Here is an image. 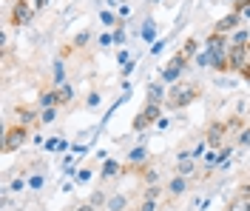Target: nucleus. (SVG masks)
Listing matches in <instances>:
<instances>
[{"label":"nucleus","instance_id":"1","mask_svg":"<svg viewBox=\"0 0 250 211\" xmlns=\"http://www.w3.org/2000/svg\"><path fill=\"white\" fill-rule=\"evenodd\" d=\"M202 94V89L196 83H182L176 80L168 86V97H165V112H179V109H188L190 103H196Z\"/></svg>","mask_w":250,"mask_h":211},{"label":"nucleus","instance_id":"2","mask_svg":"<svg viewBox=\"0 0 250 211\" xmlns=\"http://www.w3.org/2000/svg\"><path fill=\"white\" fill-rule=\"evenodd\" d=\"M29 140H31L29 126H23V123H9V126H6V134H3V154L20 151Z\"/></svg>","mask_w":250,"mask_h":211},{"label":"nucleus","instance_id":"3","mask_svg":"<svg viewBox=\"0 0 250 211\" xmlns=\"http://www.w3.org/2000/svg\"><path fill=\"white\" fill-rule=\"evenodd\" d=\"M190 63H193V60H190L185 51L179 49V51H176V54L171 57V60H168V63L162 66V71H159V80L168 83V86H171V83H176L179 77H182V71H185Z\"/></svg>","mask_w":250,"mask_h":211},{"label":"nucleus","instance_id":"4","mask_svg":"<svg viewBox=\"0 0 250 211\" xmlns=\"http://www.w3.org/2000/svg\"><path fill=\"white\" fill-rule=\"evenodd\" d=\"M162 109H165V106H156V103H145V106L140 109V114H137V117L131 120V131L142 134V131H148L151 126H156V120H159V117L165 114Z\"/></svg>","mask_w":250,"mask_h":211},{"label":"nucleus","instance_id":"5","mask_svg":"<svg viewBox=\"0 0 250 211\" xmlns=\"http://www.w3.org/2000/svg\"><path fill=\"white\" fill-rule=\"evenodd\" d=\"M34 15H37V6L31 0H15L12 3V12H9V26H15V29L29 26L31 20H34Z\"/></svg>","mask_w":250,"mask_h":211},{"label":"nucleus","instance_id":"6","mask_svg":"<svg viewBox=\"0 0 250 211\" xmlns=\"http://www.w3.org/2000/svg\"><path fill=\"white\" fill-rule=\"evenodd\" d=\"M225 137H230V126L228 120H210L208 129H205V140L210 148H222L225 146Z\"/></svg>","mask_w":250,"mask_h":211},{"label":"nucleus","instance_id":"7","mask_svg":"<svg viewBox=\"0 0 250 211\" xmlns=\"http://www.w3.org/2000/svg\"><path fill=\"white\" fill-rule=\"evenodd\" d=\"M125 165H128V171H142L145 165H151V151L148 146H134L128 151V157H125Z\"/></svg>","mask_w":250,"mask_h":211},{"label":"nucleus","instance_id":"8","mask_svg":"<svg viewBox=\"0 0 250 211\" xmlns=\"http://www.w3.org/2000/svg\"><path fill=\"white\" fill-rule=\"evenodd\" d=\"M128 174V165H123L120 160H103L100 165V180L103 183H108V180H120Z\"/></svg>","mask_w":250,"mask_h":211},{"label":"nucleus","instance_id":"9","mask_svg":"<svg viewBox=\"0 0 250 211\" xmlns=\"http://www.w3.org/2000/svg\"><path fill=\"white\" fill-rule=\"evenodd\" d=\"M242 23H245V17L239 15V12H233V9H230V15L219 17L216 23H213V32H219V34H230V32H236Z\"/></svg>","mask_w":250,"mask_h":211},{"label":"nucleus","instance_id":"10","mask_svg":"<svg viewBox=\"0 0 250 211\" xmlns=\"http://www.w3.org/2000/svg\"><path fill=\"white\" fill-rule=\"evenodd\" d=\"M199 171V160H193L190 157V151H182L179 154V160L173 165V174H182V177H193Z\"/></svg>","mask_w":250,"mask_h":211},{"label":"nucleus","instance_id":"11","mask_svg":"<svg viewBox=\"0 0 250 211\" xmlns=\"http://www.w3.org/2000/svg\"><path fill=\"white\" fill-rule=\"evenodd\" d=\"M228 60H230V71H242L245 66L250 63L248 46H233L230 43V51H228Z\"/></svg>","mask_w":250,"mask_h":211},{"label":"nucleus","instance_id":"12","mask_svg":"<svg viewBox=\"0 0 250 211\" xmlns=\"http://www.w3.org/2000/svg\"><path fill=\"white\" fill-rule=\"evenodd\" d=\"M168 83L156 80V83H148V89H145V103H156V106H165V97H168V89H165Z\"/></svg>","mask_w":250,"mask_h":211},{"label":"nucleus","instance_id":"13","mask_svg":"<svg viewBox=\"0 0 250 211\" xmlns=\"http://www.w3.org/2000/svg\"><path fill=\"white\" fill-rule=\"evenodd\" d=\"M17 120L15 123H23V126H40V109H34V106H17L15 109Z\"/></svg>","mask_w":250,"mask_h":211},{"label":"nucleus","instance_id":"14","mask_svg":"<svg viewBox=\"0 0 250 211\" xmlns=\"http://www.w3.org/2000/svg\"><path fill=\"white\" fill-rule=\"evenodd\" d=\"M190 188V177H182V174H173L168 183H165V191H168V197H182Z\"/></svg>","mask_w":250,"mask_h":211},{"label":"nucleus","instance_id":"15","mask_svg":"<svg viewBox=\"0 0 250 211\" xmlns=\"http://www.w3.org/2000/svg\"><path fill=\"white\" fill-rule=\"evenodd\" d=\"M131 206V197L117 191V194H108V203H105V211H128Z\"/></svg>","mask_w":250,"mask_h":211},{"label":"nucleus","instance_id":"16","mask_svg":"<svg viewBox=\"0 0 250 211\" xmlns=\"http://www.w3.org/2000/svg\"><path fill=\"white\" fill-rule=\"evenodd\" d=\"M51 106H60V100H57V86H54V89H43V92L37 94V109H51Z\"/></svg>","mask_w":250,"mask_h":211},{"label":"nucleus","instance_id":"17","mask_svg":"<svg viewBox=\"0 0 250 211\" xmlns=\"http://www.w3.org/2000/svg\"><path fill=\"white\" fill-rule=\"evenodd\" d=\"M74 97H77V92H74V86H71V83H62V86H57V100H60V109L71 106V103H74Z\"/></svg>","mask_w":250,"mask_h":211},{"label":"nucleus","instance_id":"18","mask_svg":"<svg viewBox=\"0 0 250 211\" xmlns=\"http://www.w3.org/2000/svg\"><path fill=\"white\" fill-rule=\"evenodd\" d=\"M51 74H54V86H62L65 83V57H54V63H51Z\"/></svg>","mask_w":250,"mask_h":211},{"label":"nucleus","instance_id":"19","mask_svg":"<svg viewBox=\"0 0 250 211\" xmlns=\"http://www.w3.org/2000/svg\"><path fill=\"white\" fill-rule=\"evenodd\" d=\"M100 23H103L105 29H117V26L125 23V20H120V15H114V12H108V9H100Z\"/></svg>","mask_w":250,"mask_h":211},{"label":"nucleus","instance_id":"20","mask_svg":"<svg viewBox=\"0 0 250 211\" xmlns=\"http://www.w3.org/2000/svg\"><path fill=\"white\" fill-rule=\"evenodd\" d=\"M228 37H230V43H233V46H248V43H250L248 26H239V29H236V32H230Z\"/></svg>","mask_w":250,"mask_h":211},{"label":"nucleus","instance_id":"21","mask_svg":"<svg viewBox=\"0 0 250 211\" xmlns=\"http://www.w3.org/2000/svg\"><path fill=\"white\" fill-rule=\"evenodd\" d=\"M225 211H250V197H245V194L236 191V197L228 203V209Z\"/></svg>","mask_w":250,"mask_h":211},{"label":"nucleus","instance_id":"22","mask_svg":"<svg viewBox=\"0 0 250 211\" xmlns=\"http://www.w3.org/2000/svg\"><path fill=\"white\" fill-rule=\"evenodd\" d=\"M88 203H91V206H97V209H105V203H108L105 188H94L91 194H88Z\"/></svg>","mask_w":250,"mask_h":211},{"label":"nucleus","instance_id":"23","mask_svg":"<svg viewBox=\"0 0 250 211\" xmlns=\"http://www.w3.org/2000/svg\"><path fill=\"white\" fill-rule=\"evenodd\" d=\"M60 114V106H51V109H40V126H51Z\"/></svg>","mask_w":250,"mask_h":211},{"label":"nucleus","instance_id":"24","mask_svg":"<svg viewBox=\"0 0 250 211\" xmlns=\"http://www.w3.org/2000/svg\"><path fill=\"white\" fill-rule=\"evenodd\" d=\"M43 186H46V171H34L29 177V188L31 191H43Z\"/></svg>","mask_w":250,"mask_h":211},{"label":"nucleus","instance_id":"25","mask_svg":"<svg viewBox=\"0 0 250 211\" xmlns=\"http://www.w3.org/2000/svg\"><path fill=\"white\" fill-rule=\"evenodd\" d=\"M85 43H91V32H88V29H83V32H80L68 46H71V49H85Z\"/></svg>","mask_w":250,"mask_h":211},{"label":"nucleus","instance_id":"26","mask_svg":"<svg viewBox=\"0 0 250 211\" xmlns=\"http://www.w3.org/2000/svg\"><path fill=\"white\" fill-rule=\"evenodd\" d=\"M182 51H185L188 57L193 60V57L199 54V37H188V40H185V46H182Z\"/></svg>","mask_w":250,"mask_h":211},{"label":"nucleus","instance_id":"27","mask_svg":"<svg viewBox=\"0 0 250 211\" xmlns=\"http://www.w3.org/2000/svg\"><path fill=\"white\" fill-rule=\"evenodd\" d=\"M162 191H165V186H162V183H148V186H145V191H142V197H154V200H159Z\"/></svg>","mask_w":250,"mask_h":211},{"label":"nucleus","instance_id":"28","mask_svg":"<svg viewBox=\"0 0 250 211\" xmlns=\"http://www.w3.org/2000/svg\"><path fill=\"white\" fill-rule=\"evenodd\" d=\"M154 34H156V23L148 17L145 26H142V40H145V43H154Z\"/></svg>","mask_w":250,"mask_h":211},{"label":"nucleus","instance_id":"29","mask_svg":"<svg viewBox=\"0 0 250 211\" xmlns=\"http://www.w3.org/2000/svg\"><path fill=\"white\" fill-rule=\"evenodd\" d=\"M100 103H103V92H100V89H91L88 97H85V109H97Z\"/></svg>","mask_w":250,"mask_h":211},{"label":"nucleus","instance_id":"30","mask_svg":"<svg viewBox=\"0 0 250 211\" xmlns=\"http://www.w3.org/2000/svg\"><path fill=\"white\" fill-rule=\"evenodd\" d=\"M193 63L199 66V69H205V66H210V63H213V54H210L208 49H202L199 54H196V57H193Z\"/></svg>","mask_w":250,"mask_h":211},{"label":"nucleus","instance_id":"31","mask_svg":"<svg viewBox=\"0 0 250 211\" xmlns=\"http://www.w3.org/2000/svg\"><path fill=\"white\" fill-rule=\"evenodd\" d=\"M137 211H159V200H154V197H142V203L137 206Z\"/></svg>","mask_w":250,"mask_h":211},{"label":"nucleus","instance_id":"32","mask_svg":"<svg viewBox=\"0 0 250 211\" xmlns=\"http://www.w3.org/2000/svg\"><path fill=\"white\" fill-rule=\"evenodd\" d=\"M23 188H29V180L23 177V174H20V177H15L12 183H9V191H17V194H20Z\"/></svg>","mask_w":250,"mask_h":211},{"label":"nucleus","instance_id":"33","mask_svg":"<svg viewBox=\"0 0 250 211\" xmlns=\"http://www.w3.org/2000/svg\"><path fill=\"white\" fill-rule=\"evenodd\" d=\"M88 180H91V168H85V165H80V171L74 174V183H77V186H85Z\"/></svg>","mask_w":250,"mask_h":211},{"label":"nucleus","instance_id":"34","mask_svg":"<svg viewBox=\"0 0 250 211\" xmlns=\"http://www.w3.org/2000/svg\"><path fill=\"white\" fill-rule=\"evenodd\" d=\"M111 37H114V46H123L125 43V23H120L117 29H111Z\"/></svg>","mask_w":250,"mask_h":211},{"label":"nucleus","instance_id":"35","mask_svg":"<svg viewBox=\"0 0 250 211\" xmlns=\"http://www.w3.org/2000/svg\"><path fill=\"white\" fill-rule=\"evenodd\" d=\"M60 134H57V137H48L46 143H43V148H46V151H54V154H57V148H60Z\"/></svg>","mask_w":250,"mask_h":211},{"label":"nucleus","instance_id":"36","mask_svg":"<svg viewBox=\"0 0 250 211\" xmlns=\"http://www.w3.org/2000/svg\"><path fill=\"white\" fill-rule=\"evenodd\" d=\"M165 46H168V40H154V43H151V49H148V54H151V57H156V54L165 49Z\"/></svg>","mask_w":250,"mask_h":211},{"label":"nucleus","instance_id":"37","mask_svg":"<svg viewBox=\"0 0 250 211\" xmlns=\"http://www.w3.org/2000/svg\"><path fill=\"white\" fill-rule=\"evenodd\" d=\"M236 143H239V146H250V126L239 131V140H236Z\"/></svg>","mask_w":250,"mask_h":211},{"label":"nucleus","instance_id":"38","mask_svg":"<svg viewBox=\"0 0 250 211\" xmlns=\"http://www.w3.org/2000/svg\"><path fill=\"white\" fill-rule=\"evenodd\" d=\"M128 60H131V49H120V51H117V63H120V66H125Z\"/></svg>","mask_w":250,"mask_h":211},{"label":"nucleus","instance_id":"39","mask_svg":"<svg viewBox=\"0 0 250 211\" xmlns=\"http://www.w3.org/2000/svg\"><path fill=\"white\" fill-rule=\"evenodd\" d=\"M134 69H137V57H134V60H128V63L123 66V71H120V74H123V77H128V74H134Z\"/></svg>","mask_w":250,"mask_h":211},{"label":"nucleus","instance_id":"40","mask_svg":"<svg viewBox=\"0 0 250 211\" xmlns=\"http://www.w3.org/2000/svg\"><path fill=\"white\" fill-rule=\"evenodd\" d=\"M168 126H171V117H168V114H162V117L156 120V131H165Z\"/></svg>","mask_w":250,"mask_h":211},{"label":"nucleus","instance_id":"41","mask_svg":"<svg viewBox=\"0 0 250 211\" xmlns=\"http://www.w3.org/2000/svg\"><path fill=\"white\" fill-rule=\"evenodd\" d=\"M131 17V6H128V0H123L120 3V20H128Z\"/></svg>","mask_w":250,"mask_h":211},{"label":"nucleus","instance_id":"42","mask_svg":"<svg viewBox=\"0 0 250 211\" xmlns=\"http://www.w3.org/2000/svg\"><path fill=\"white\" fill-rule=\"evenodd\" d=\"M100 46H103V49H108V46H114V37H111V32L100 34Z\"/></svg>","mask_w":250,"mask_h":211},{"label":"nucleus","instance_id":"43","mask_svg":"<svg viewBox=\"0 0 250 211\" xmlns=\"http://www.w3.org/2000/svg\"><path fill=\"white\" fill-rule=\"evenodd\" d=\"M74 211H100V209H97V206H91L88 200H83V203H77V206H74Z\"/></svg>","mask_w":250,"mask_h":211},{"label":"nucleus","instance_id":"44","mask_svg":"<svg viewBox=\"0 0 250 211\" xmlns=\"http://www.w3.org/2000/svg\"><path fill=\"white\" fill-rule=\"evenodd\" d=\"M245 9H250V0H236L233 3V12H239V15H242Z\"/></svg>","mask_w":250,"mask_h":211},{"label":"nucleus","instance_id":"45","mask_svg":"<svg viewBox=\"0 0 250 211\" xmlns=\"http://www.w3.org/2000/svg\"><path fill=\"white\" fill-rule=\"evenodd\" d=\"M74 186H77V183H74V180H62V194H68V191H74Z\"/></svg>","mask_w":250,"mask_h":211},{"label":"nucleus","instance_id":"46","mask_svg":"<svg viewBox=\"0 0 250 211\" xmlns=\"http://www.w3.org/2000/svg\"><path fill=\"white\" fill-rule=\"evenodd\" d=\"M228 126H230V131L239 129V126H242V117H230V120H228Z\"/></svg>","mask_w":250,"mask_h":211},{"label":"nucleus","instance_id":"47","mask_svg":"<svg viewBox=\"0 0 250 211\" xmlns=\"http://www.w3.org/2000/svg\"><path fill=\"white\" fill-rule=\"evenodd\" d=\"M68 148H71V143H68V140L62 137V140H60V148H57V154H62V151H68Z\"/></svg>","mask_w":250,"mask_h":211},{"label":"nucleus","instance_id":"48","mask_svg":"<svg viewBox=\"0 0 250 211\" xmlns=\"http://www.w3.org/2000/svg\"><path fill=\"white\" fill-rule=\"evenodd\" d=\"M239 74H242V80H248V83H250V63L245 66V69H242V71H239Z\"/></svg>","mask_w":250,"mask_h":211},{"label":"nucleus","instance_id":"49","mask_svg":"<svg viewBox=\"0 0 250 211\" xmlns=\"http://www.w3.org/2000/svg\"><path fill=\"white\" fill-rule=\"evenodd\" d=\"M242 17H245V20H250V9H245V12H242Z\"/></svg>","mask_w":250,"mask_h":211},{"label":"nucleus","instance_id":"50","mask_svg":"<svg viewBox=\"0 0 250 211\" xmlns=\"http://www.w3.org/2000/svg\"><path fill=\"white\" fill-rule=\"evenodd\" d=\"M228 3H230V6H233V3H236V0H228Z\"/></svg>","mask_w":250,"mask_h":211},{"label":"nucleus","instance_id":"51","mask_svg":"<svg viewBox=\"0 0 250 211\" xmlns=\"http://www.w3.org/2000/svg\"><path fill=\"white\" fill-rule=\"evenodd\" d=\"M248 54H250V43H248Z\"/></svg>","mask_w":250,"mask_h":211},{"label":"nucleus","instance_id":"52","mask_svg":"<svg viewBox=\"0 0 250 211\" xmlns=\"http://www.w3.org/2000/svg\"><path fill=\"white\" fill-rule=\"evenodd\" d=\"M12 3H15V0H12Z\"/></svg>","mask_w":250,"mask_h":211}]
</instances>
